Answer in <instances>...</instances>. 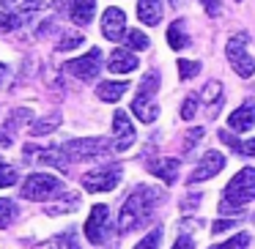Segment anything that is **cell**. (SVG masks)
Wrapping results in <instances>:
<instances>
[{
    "instance_id": "10",
    "label": "cell",
    "mask_w": 255,
    "mask_h": 249,
    "mask_svg": "<svg viewBox=\"0 0 255 249\" xmlns=\"http://www.w3.org/2000/svg\"><path fill=\"white\" fill-rule=\"evenodd\" d=\"M113 132H116V151H118V154L129 151L134 145V140H137L132 121H129V115L124 110H118L116 115H113Z\"/></svg>"
},
{
    "instance_id": "26",
    "label": "cell",
    "mask_w": 255,
    "mask_h": 249,
    "mask_svg": "<svg viewBox=\"0 0 255 249\" xmlns=\"http://www.w3.org/2000/svg\"><path fill=\"white\" fill-rule=\"evenodd\" d=\"M19 25H22V17H17V14H8V11H0V33L17 30Z\"/></svg>"
},
{
    "instance_id": "32",
    "label": "cell",
    "mask_w": 255,
    "mask_h": 249,
    "mask_svg": "<svg viewBox=\"0 0 255 249\" xmlns=\"http://www.w3.org/2000/svg\"><path fill=\"white\" fill-rule=\"evenodd\" d=\"M14 183H17V170L8 165H0V189L14 186Z\"/></svg>"
},
{
    "instance_id": "11",
    "label": "cell",
    "mask_w": 255,
    "mask_h": 249,
    "mask_svg": "<svg viewBox=\"0 0 255 249\" xmlns=\"http://www.w3.org/2000/svg\"><path fill=\"white\" fill-rule=\"evenodd\" d=\"M102 33H105V39L110 41H121L127 39V14L121 11V8H107L105 14H102Z\"/></svg>"
},
{
    "instance_id": "24",
    "label": "cell",
    "mask_w": 255,
    "mask_h": 249,
    "mask_svg": "<svg viewBox=\"0 0 255 249\" xmlns=\"http://www.w3.org/2000/svg\"><path fill=\"white\" fill-rule=\"evenodd\" d=\"M58 123H61V112H52V115L41 118L39 123H33V126H30V132H33V134H47V132H52Z\"/></svg>"
},
{
    "instance_id": "1",
    "label": "cell",
    "mask_w": 255,
    "mask_h": 249,
    "mask_svg": "<svg viewBox=\"0 0 255 249\" xmlns=\"http://www.w3.org/2000/svg\"><path fill=\"white\" fill-rule=\"evenodd\" d=\"M159 205V189L154 186H137L127 197L121 214H118V233H132L137 225H145L154 214V208Z\"/></svg>"
},
{
    "instance_id": "30",
    "label": "cell",
    "mask_w": 255,
    "mask_h": 249,
    "mask_svg": "<svg viewBox=\"0 0 255 249\" xmlns=\"http://www.w3.org/2000/svg\"><path fill=\"white\" fill-rule=\"evenodd\" d=\"M198 93H192V96H187V99H184V104H181V118L184 121H192L195 118V112H198Z\"/></svg>"
},
{
    "instance_id": "37",
    "label": "cell",
    "mask_w": 255,
    "mask_h": 249,
    "mask_svg": "<svg viewBox=\"0 0 255 249\" xmlns=\"http://www.w3.org/2000/svg\"><path fill=\"white\" fill-rule=\"evenodd\" d=\"M6 77H8V66L6 63H0V85L6 83Z\"/></svg>"
},
{
    "instance_id": "3",
    "label": "cell",
    "mask_w": 255,
    "mask_h": 249,
    "mask_svg": "<svg viewBox=\"0 0 255 249\" xmlns=\"http://www.w3.org/2000/svg\"><path fill=\"white\" fill-rule=\"evenodd\" d=\"M156 88H159V74L148 72L143 77V83H140V90H137V96H134V101H132V112L140 118V123H154L156 121V112H159V107H156V101H154Z\"/></svg>"
},
{
    "instance_id": "25",
    "label": "cell",
    "mask_w": 255,
    "mask_h": 249,
    "mask_svg": "<svg viewBox=\"0 0 255 249\" xmlns=\"http://www.w3.org/2000/svg\"><path fill=\"white\" fill-rule=\"evenodd\" d=\"M200 101H214V104H220V99H222V85L217 83V80H211V83H206V88L200 90V96H198Z\"/></svg>"
},
{
    "instance_id": "13",
    "label": "cell",
    "mask_w": 255,
    "mask_h": 249,
    "mask_svg": "<svg viewBox=\"0 0 255 249\" xmlns=\"http://www.w3.org/2000/svg\"><path fill=\"white\" fill-rule=\"evenodd\" d=\"M58 8H66L72 22L88 25L96 14V0H58Z\"/></svg>"
},
{
    "instance_id": "28",
    "label": "cell",
    "mask_w": 255,
    "mask_h": 249,
    "mask_svg": "<svg viewBox=\"0 0 255 249\" xmlns=\"http://www.w3.org/2000/svg\"><path fill=\"white\" fill-rule=\"evenodd\" d=\"M178 74H181V80H192L200 74V63L198 61H178Z\"/></svg>"
},
{
    "instance_id": "4",
    "label": "cell",
    "mask_w": 255,
    "mask_h": 249,
    "mask_svg": "<svg viewBox=\"0 0 255 249\" xmlns=\"http://www.w3.org/2000/svg\"><path fill=\"white\" fill-rule=\"evenodd\" d=\"M225 55L231 69L239 74V77H253L255 74V58L250 55V36L247 33H236L228 39Z\"/></svg>"
},
{
    "instance_id": "33",
    "label": "cell",
    "mask_w": 255,
    "mask_h": 249,
    "mask_svg": "<svg viewBox=\"0 0 255 249\" xmlns=\"http://www.w3.org/2000/svg\"><path fill=\"white\" fill-rule=\"evenodd\" d=\"M80 44H83V33H69V36L61 39L58 52H69V50H74V47H80Z\"/></svg>"
},
{
    "instance_id": "20",
    "label": "cell",
    "mask_w": 255,
    "mask_h": 249,
    "mask_svg": "<svg viewBox=\"0 0 255 249\" xmlns=\"http://www.w3.org/2000/svg\"><path fill=\"white\" fill-rule=\"evenodd\" d=\"M167 44H170L173 50H184V47H189V36H187V28H184L181 19H176V22L167 28Z\"/></svg>"
},
{
    "instance_id": "27",
    "label": "cell",
    "mask_w": 255,
    "mask_h": 249,
    "mask_svg": "<svg viewBox=\"0 0 255 249\" xmlns=\"http://www.w3.org/2000/svg\"><path fill=\"white\" fill-rule=\"evenodd\" d=\"M47 249H80V247H77V238H74L72 233H63V236L52 238Z\"/></svg>"
},
{
    "instance_id": "18",
    "label": "cell",
    "mask_w": 255,
    "mask_h": 249,
    "mask_svg": "<svg viewBox=\"0 0 255 249\" xmlns=\"http://www.w3.org/2000/svg\"><path fill=\"white\" fill-rule=\"evenodd\" d=\"M0 6L6 8L8 14L22 17V14H30V11H36V8H41L44 0H0Z\"/></svg>"
},
{
    "instance_id": "15",
    "label": "cell",
    "mask_w": 255,
    "mask_h": 249,
    "mask_svg": "<svg viewBox=\"0 0 255 249\" xmlns=\"http://www.w3.org/2000/svg\"><path fill=\"white\" fill-rule=\"evenodd\" d=\"M107 69L113 74H129L137 69V55H132L129 50H116L110 55V61H107Z\"/></svg>"
},
{
    "instance_id": "9",
    "label": "cell",
    "mask_w": 255,
    "mask_h": 249,
    "mask_svg": "<svg viewBox=\"0 0 255 249\" xmlns=\"http://www.w3.org/2000/svg\"><path fill=\"white\" fill-rule=\"evenodd\" d=\"M107 233H110V211H107V205H94L88 222H85V236L91 244H102Z\"/></svg>"
},
{
    "instance_id": "8",
    "label": "cell",
    "mask_w": 255,
    "mask_h": 249,
    "mask_svg": "<svg viewBox=\"0 0 255 249\" xmlns=\"http://www.w3.org/2000/svg\"><path fill=\"white\" fill-rule=\"evenodd\" d=\"M118 181H121V167H102L83 175V186L88 192H110L118 186Z\"/></svg>"
},
{
    "instance_id": "31",
    "label": "cell",
    "mask_w": 255,
    "mask_h": 249,
    "mask_svg": "<svg viewBox=\"0 0 255 249\" xmlns=\"http://www.w3.org/2000/svg\"><path fill=\"white\" fill-rule=\"evenodd\" d=\"M159 241H162V227H154V230H151L134 249H156V247H159Z\"/></svg>"
},
{
    "instance_id": "21",
    "label": "cell",
    "mask_w": 255,
    "mask_h": 249,
    "mask_svg": "<svg viewBox=\"0 0 255 249\" xmlns=\"http://www.w3.org/2000/svg\"><path fill=\"white\" fill-rule=\"evenodd\" d=\"M220 140L225 145H231L233 151H239V154H247V156H255V140H247V143H239L233 134H228V129L225 132H220Z\"/></svg>"
},
{
    "instance_id": "19",
    "label": "cell",
    "mask_w": 255,
    "mask_h": 249,
    "mask_svg": "<svg viewBox=\"0 0 255 249\" xmlns=\"http://www.w3.org/2000/svg\"><path fill=\"white\" fill-rule=\"evenodd\" d=\"M129 90V83H102L99 88H96V96H99L102 101H118L124 93Z\"/></svg>"
},
{
    "instance_id": "35",
    "label": "cell",
    "mask_w": 255,
    "mask_h": 249,
    "mask_svg": "<svg viewBox=\"0 0 255 249\" xmlns=\"http://www.w3.org/2000/svg\"><path fill=\"white\" fill-rule=\"evenodd\" d=\"M231 227H236V222H231V219H217L214 222V233H225V230H231Z\"/></svg>"
},
{
    "instance_id": "5",
    "label": "cell",
    "mask_w": 255,
    "mask_h": 249,
    "mask_svg": "<svg viewBox=\"0 0 255 249\" xmlns=\"http://www.w3.org/2000/svg\"><path fill=\"white\" fill-rule=\"evenodd\" d=\"M61 189H63L61 178H55L52 172H33L22 183V197L25 200H47L52 194H58Z\"/></svg>"
},
{
    "instance_id": "22",
    "label": "cell",
    "mask_w": 255,
    "mask_h": 249,
    "mask_svg": "<svg viewBox=\"0 0 255 249\" xmlns=\"http://www.w3.org/2000/svg\"><path fill=\"white\" fill-rule=\"evenodd\" d=\"M17 216H19L17 203H14V200H3V197H0V227H8Z\"/></svg>"
},
{
    "instance_id": "17",
    "label": "cell",
    "mask_w": 255,
    "mask_h": 249,
    "mask_svg": "<svg viewBox=\"0 0 255 249\" xmlns=\"http://www.w3.org/2000/svg\"><path fill=\"white\" fill-rule=\"evenodd\" d=\"M137 19L143 25H159L162 0H137Z\"/></svg>"
},
{
    "instance_id": "23",
    "label": "cell",
    "mask_w": 255,
    "mask_h": 249,
    "mask_svg": "<svg viewBox=\"0 0 255 249\" xmlns=\"http://www.w3.org/2000/svg\"><path fill=\"white\" fill-rule=\"evenodd\" d=\"M250 244H253V238H250V233H239V236L228 238V241H222V244H214L211 249H247Z\"/></svg>"
},
{
    "instance_id": "6",
    "label": "cell",
    "mask_w": 255,
    "mask_h": 249,
    "mask_svg": "<svg viewBox=\"0 0 255 249\" xmlns=\"http://www.w3.org/2000/svg\"><path fill=\"white\" fill-rule=\"evenodd\" d=\"M107 151H110V143L102 137H80V140H69V143H63V154L69 156V159H96V156H105Z\"/></svg>"
},
{
    "instance_id": "14",
    "label": "cell",
    "mask_w": 255,
    "mask_h": 249,
    "mask_svg": "<svg viewBox=\"0 0 255 249\" xmlns=\"http://www.w3.org/2000/svg\"><path fill=\"white\" fill-rule=\"evenodd\" d=\"M228 126L233 132H250L255 126V99H247L239 110H233L228 115Z\"/></svg>"
},
{
    "instance_id": "7",
    "label": "cell",
    "mask_w": 255,
    "mask_h": 249,
    "mask_svg": "<svg viewBox=\"0 0 255 249\" xmlns=\"http://www.w3.org/2000/svg\"><path fill=\"white\" fill-rule=\"evenodd\" d=\"M63 69H66V74H72V77L83 80V83H91V80H96L99 72H102V50L94 47L91 52H85V55L69 61Z\"/></svg>"
},
{
    "instance_id": "34",
    "label": "cell",
    "mask_w": 255,
    "mask_h": 249,
    "mask_svg": "<svg viewBox=\"0 0 255 249\" xmlns=\"http://www.w3.org/2000/svg\"><path fill=\"white\" fill-rule=\"evenodd\" d=\"M203 134H206L203 129H192V132L187 134V143H184V151H192V148H195V143H198V140L203 137Z\"/></svg>"
},
{
    "instance_id": "12",
    "label": "cell",
    "mask_w": 255,
    "mask_h": 249,
    "mask_svg": "<svg viewBox=\"0 0 255 249\" xmlns=\"http://www.w3.org/2000/svg\"><path fill=\"white\" fill-rule=\"evenodd\" d=\"M225 167V156L220 154V151H209V154L200 159V165L192 170V175H189V183H200V181H209V178H214L217 172Z\"/></svg>"
},
{
    "instance_id": "16",
    "label": "cell",
    "mask_w": 255,
    "mask_h": 249,
    "mask_svg": "<svg viewBox=\"0 0 255 249\" xmlns=\"http://www.w3.org/2000/svg\"><path fill=\"white\" fill-rule=\"evenodd\" d=\"M148 170L170 186V183H176V178H178V159H156V162H148Z\"/></svg>"
},
{
    "instance_id": "2",
    "label": "cell",
    "mask_w": 255,
    "mask_h": 249,
    "mask_svg": "<svg viewBox=\"0 0 255 249\" xmlns=\"http://www.w3.org/2000/svg\"><path fill=\"white\" fill-rule=\"evenodd\" d=\"M222 197H225L220 203L222 214H236V211H242L250 200H255V167L239 170L236 175L231 178V183L225 186Z\"/></svg>"
},
{
    "instance_id": "29",
    "label": "cell",
    "mask_w": 255,
    "mask_h": 249,
    "mask_svg": "<svg viewBox=\"0 0 255 249\" xmlns=\"http://www.w3.org/2000/svg\"><path fill=\"white\" fill-rule=\"evenodd\" d=\"M127 44L132 47V50H148V36L145 33H140V30H129L127 33Z\"/></svg>"
},
{
    "instance_id": "36",
    "label": "cell",
    "mask_w": 255,
    "mask_h": 249,
    "mask_svg": "<svg viewBox=\"0 0 255 249\" xmlns=\"http://www.w3.org/2000/svg\"><path fill=\"white\" fill-rule=\"evenodd\" d=\"M173 249H195V244H192V238H189V236H181L176 244H173Z\"/></svg>"
}]
</instances>
